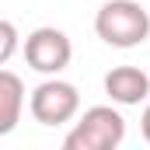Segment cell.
<instances>
[{
    "label": "cell",
    "instance_id": "1",
    "mask_svg": "<svg viewBox=\"0 0 150 150\" xmlns=\"http://www.w3.org/2000/svg\"><path fill=\"white\" fill-rule=\"evenodd\" d=\"M94 32L112 49H136L150 38V14L136 0H108L94 14Z\"/></svg>",
    "mask_w": 150,
    "mask_h": 150
},
{
    "label": "cell",
    "instance_id": "2",
    "mask_svg": "<svg viewBox=\"0 0 150 150\" xmlns=\"http://www.w3.org/2000/svg\"><path fill=\"white\" fill-rule=\"evenodd\" d=\"M126 140V119L112 105H91L63 136V150H115Z\"/></svg>",
    "mask_w": 150,
    "mask_h": 150
},
{
    "label": "cell",
    "instance_id": "3",
    "mask_svg": "<svg viewBox=\"0 0 150 150\" xmlns=\"http://www.w3.org/2000/svg\"><path fill=\"white\" fill-rule=\"evenodd\" d=\"M28 112H32V119H35L38 126H67L80 112V91H77L70 80L49 77V80H42L35 91H32Z\"/></svg>",
    "mask_w": 150,
    "mask_h": 150
},
{
    "label": "cell",
    "instance_id": "4",
    "mask_svg": "<svg viewBox=\"0 0 150 150\" xmlns=\"http://www.w3.org/2000/svg\"><path fill=\"white\" fill-rule=\"evenodd\" d=\"M25 59H28V67L42 77H59L67 67H70V59H74V42L70 35L63 32V28H52V25H42L35 32H28L25 38Z\"/></svg>",
    "mask_w": 150,
    "mask_h": 150
},
{
    "label": "cell",
    "instance_id": "5",
    "mask_svg": "<svg viewBox=\"0 0 150 150\" xmlns=\"http://www.w3.org/2000/svg\"><path fill=\"white\" fill-rule=\"evenodd\" d=\"M105 94L112 98V105H140L150 98V74L140 67H112L105 74Z\"/></svg>",
    "mask_w": 150,
    "mask_h": 150
},
{
    "label": "cell",
    "instance_id": "6",
    "mask_svg": "<svg viewBox=\"0 0 150 150\" xmlns=\"http://www.w3.org/2000/svg\"><path fill=\"white\" fill-rule=\"evenodd\" d=\"M25 108V84L11 70H0V136L14 133Z\"/></svg>",
    "mask_w": 150,
    "mask_h": 150
},
{
    "label": "cell",
    "instance_id": "7",
    "mask_svg": "<svg viewBox=\"0 0 150 150\" xmlns=\"http://www.w3.org/2000/svg\"><path fill=\"white\" fill-rule=\"evenodd\" d=\"M18 25H14V21H11V18H4V21H0V63H4V67H7V63H11V56H14V52H18Z\"/></svg>",
    "mask_w": 150,
    "mask_h": 150
},
{
    "label": "cell",
    "instance_id": "8",
    "mask_svg": "<svg viewBox=\"0 0 150 150\" xmlns=\"http://www.w3.org/2000/svg\"><path fill=\"white\" fill-rule=\"evenodd\" d=\"M140 133H143V140L150 143V101H147V108H143V115H140Z\"/></svg>",
    "mask_w": 150,
    "mask_h": 150
}]
</instances>
